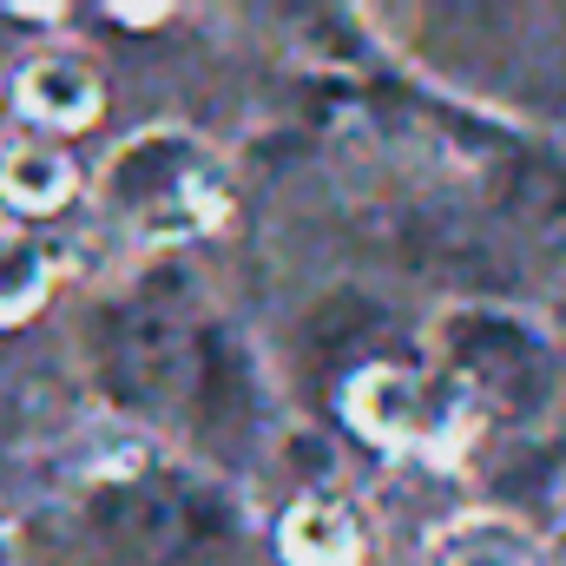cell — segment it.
<instances>
[{
    "mask_svg": "<svg viewBox=\"0 0 566 566\" xmlns=\"http://www.w3.org/2000/svg\"><path fill=\"white\" fill-rule=\"evenodd\" d=\"M93 527L139 560H171L211 534V494L171 468H126L93 494Z\"/></svg>",
    "mask_w": 566,
    "mask_h": 566,
    "instance_id": "cell-3",
    "label": "cell"
},
{
    "mask_svg": "<svg viewBox=\"0 0 566 566\" xmlns=\"http://www.w3.org/2000/svg\"><path fill=\"white\" fill-rule=\"evenodd\" d=\"M99 99H106L99 93V73L80 53H40V60H27L20 86H13L20 119L40 126V133H80V126H93L99 119Z\"/></svg>",
    "mask_w": 566,
    "mask_h": 566,
    "instance_id": "cell-6",
    "label": "cell"
},
{
    "mask_svg": "<svg viewBox=\"0 0 566 566\" xmlns=\"http://www.w3.org/2000/svg\"><path fill=\"white\" fill-rule=\"evenodd\" d=\"M283 554L296 566H356L363 527H356L336 501H303V507L283 521Z\"/></svg>",
    "mask_w": 566,
    "mask_h": 566,
    "instance_id": "cell-8",
    "label": "cell"
},
{
    "mask_svg": "<svg viewBox=\"0 0 566 566\" xmlns=\"http://www.w3.org/2000/svg\"><path fill=\"white\" fill-rule=\"evenodd\" d=\"M349 416H356L363 434H376L382 448H441V441L461 428L468 402H461L454 389H441V382L416 376V369L376 363V369L356 376V389H349Z\"/></svg>",
    "mask_w": 566,
    "mask_h": 566,
    "instance_id": "cell-5",
    "label": "cell"
},
{
    "mask_svg": "<svg viewBox=\"0 0 566 566\" xmlns=\"http://www.w3.org/2000/svg\"><path fill=\"white\" fill-rule=\"evenodd\" d=\"M434 566H534V560H527L521 534H507L501 521H474V527H454L434 547Z\"/></svg>",
    "mask_w": 566,
    "mask_h": 566,
    "instance_id": "cell-10",
    "label": "cell"
},
{
    "mask_svg": "<svg viewBox=\"0 0 566 566\" xmlns=\"http://www.w3.org/2000/svg\"><path fill=\"white\" fill-rule=\"evenodd\" d=\"M224 165L218 151L178 126H151L139 139H126L106 171H99V205L113 224H126L145 244H178V238H205L224 218Z\"/></svg>",
    "mask_w": 566,
    "mask_h": 566,
    "instance_id": "cell-2",
    "label": "cell"
},
{
    "mask_svg": "<svg viewBox=\"0 0 566 566\" xmlns=\"http://www.w3.org/2000/svg\"><path fill=\"white\" fill-rule=\"evenodd\" d=\"M46 251L27 238V231H13V224H0V316H27L40 296H46Z\"/></svg>",
    "mask_w": 566,
    "mask_h": 566,
    "instance_id": "cell-9",
    "label": "cell"
},
{
    "mask_svg": "<svg viewBox=\"0 0 566 566\" xmlns=\"http://www.w3.org/2000/svg\"><path fill=\"white\" fill-rule=\"evenodd\" d=\"M448 356H454L468 396H488V402H507V409H534L554 389L547 343L527 323L501 316V310H461L448 323Z\"/></svg>",
    "mask_w": 566,
    "mask_h": 566,
    "instance_id": "cell-4",
    "label": "cell"
},
{
    "mask_svg": "<svg viewBox=\"0 0 566 566\" xmlns=\"http://www.w3.org/2000/svg\"><path fill=\"white\" fill-rule=\"evenodd\" d=\"M73 191V165L66 151H53L46 139H13L0 151V198L20 211H60Z\"/></svg>",
    "mask_w": 566,
    "mask_h": 566,
    "instance_id": "cell-7",
    "label": "cell"
},
{
    "mask_svg": "<svg viewBox=\"0 0 566 566\" xmlns=\"http://www.w3.org/2000/svg\"><path fill=\"white\" fill-rule=\"evenodd\" d=\"M99 376L119 402L145 416L191 422L198 434L251 422V376L224 329H211L185 296L145 283L139 296L99 316Z\"/></svg>",
    "mask_w": 566,
    "mask_h": 566,
    "instance_id": "cell-1",
    "label": "cell"
}]
</instances>
